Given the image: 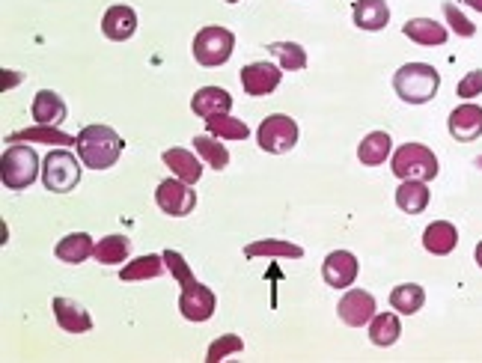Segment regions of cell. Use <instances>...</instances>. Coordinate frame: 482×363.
I'll return each mask as SVG.
<instances>
[{
  "label": "cell",
  "instance_id": "6da1fadb",
  "mask_svg": "<svg viewBox=\"0 0 482 363\" xmlns=\"http://www.w3.org/2000/svg\"><path fill=\"white\" fill-rule=\"evenodd\" d=\"M78 156L89 170H107L114 167L123 156V138L116 134L111 125H87L78 134Z\"/></svg>",
  "mask_w": 482,
  "mask_h": 363
},
{
  "label": "cell",
  "instance_id": "7a4b0ae2",
  "mask_svg": "<svg viewBox=\"0 0 482 363\" xmlns=\"http://www.w3.org/2000/svg\"><path fill=\"white\" fill-rule=\"evenodd\" d=\"M441 75L438 69L429 63H408L393 75V89L396 96L408 105H426L438 96Z\"/></svg>",
  "mask_w": 482,
  "mask_h": 363
},
{
  "label": "cell",
  "instance_id": "3957f363",
  "mask_svg": "<svg viewBox=\"0 0 482 363\" xmlns=\"http://www.w3.org/2000/svg\"><path fill=\"white\" fill-rule=\"evenodd\" d=\"M390 170H393L396 179H417V182H432L438 179V156L423 147V143H405L393 152L390 158Z\"/></svg>",
  "mask_w": 482,
  "mask_h": 363
},
{
  "label": "cell",
  "instance_id": "277c9868",
  "mask_svg": "<svg viewBox=\"0 0 482 363\" xmlns=\"http://www.w3.org/2000/svg\"><path fill=\"white\" fill-rule=\"evenodd\" d=\"M36 176H39V156L33 147L24 143H9L4 158H0V179L9 190H24L30 188Z\"/></svg>",
  "mask_w": 482,
  "mask_h": 363
},
{
  "label": "cell",
  "instance_id": "5b68a950",
  "mask_svg": "<svg viewBox=\"0 0 482 363\" xmlns=\"http://www.w3.org/2000/svg\"><path fill=\"white\" fill-rule=\"evenodd\" d=\"M233 48H235V36L233 30H226V27L212 24V27H203V30L194 36V60L206 69L224 66V63L233 57Z\"/></svg>",
  "mask_w": 482,
  "mask_h": 363
},
{
  "label": "cell",
  "instance_id": "8992f818",
  "mask_svg": "<svg viewBox=\"0 0 482 363\" xmlns=\"http://www.w3.org/2000/svg\"><path fill=\"white\" fill-rule=\"evenodd\" d=\"M80 165H84V161H78L66 147L48 152L42 161L45 188L54 190V194H69V190L80 182Z\"/></svg>",
  "mask_w": 482,
  "mask_h": 363
},
{
  "label": "cell",
  "instance_id": "52a82bcc",
  "mask_svg": "<svg viewBox=\"0 0 482 363\" xmlns=\"http://www.w3.org/2000/svg\"><path fill=\"white\" fill-rule=\"evenodd\" d=\"M257 140L259 147L271 152V156H283V152L295 149L298 143V122L292 116L286 114H275V116H266L257 131Z\"/></svg>",
  "mask_w": 482,
  "mask_h": 363
},
{
  "label": "cell",
  "instance_id": "ba28073f",
  "mask_svg": "<svg viewBox=\"0 0 482 363\" xmlns=\"http://www.w3.org/2000/svg\"><path fill=\"white\" fill-rule=\"evenodd\" d=\"M156 203L164 215H170V217H185L194 212V206H197V194H194V188L188 185V182H182V179H164L161 185L156 188Z\"/></svg>",
  "mask_w": 482,
  "mask_h": 363
},
{
  "label": "cell",
  "instance_id": "9c48e42d",
  "mask_svg": "<svg viewBox=\"0 0 482 363\" xmlns=\"http://www.w3.org/2000/svg\"><path fill=\"white\" fill-rule=\"evenodd\" d=\"M217 298L208 286H203L199 280H188L182 283V295H179V313L185 316L188 322H206L215 316Z\"/></svg>",
  "mask_w": 482,
  "mask_h": 363
},
{
  "label": "cell",
  "instance_id": "30bf717a",
  "mask_svg": "<svg viewBox=\"0 0 482 363\" xmlns=\"http://www.w3.org/2000/svg\"><path fill=\"white\" fill-rule=\"evenodd\" d=\"M336 313H340V319L349 325V328H363V325L372 322V316H376V298H372L367 289H351V292H345L342 301L336 304Z\"/></svg>",
  "mask_w": 482,
  "mask_h": 363
},
{
  "label": "cell",
  "instance_id": "8fae6325",
  "mask_svg": "<svg viewBox=\"0 0 482 363\" xmlns=\"http://www.w3.org/2000/svg\"><path fill=\"white\" fill-rule=\"evenodd\" d=\"M358 257L349 250H334L331 257L325 259V266H322V277H325V283L331 286V289H349L354 280H358Z\"/></svg>",
  "mask_w": 482,
  "mask_h": 363
},
{
  "label": "cell",
  "instance_id": "7c38bea8",
  "mask_svg": "<svg viewBox=\"0 0 482 363\" xmlns=\"http://www.w3.org/2000/svg\"><path fill=\"white\" fill-rule=\"evenodd\" d=\"M280 78L283 72L280 66H271V63H250V66L241 69V87L248 96H268L280 87Z\"/></svg>",
  "mask_w": 482,
  "mask_h": 363
},
{
  "label": "cell",
  "instance_id": "4fadbf2b",
  "mask_svg": "<svg viewBox=\"0 0 482 363\" xmlns=\"http://www.w3.org/2000/svg\"><path fill=\"white\" fill-rule=\"evenodd\" d=\"M134 30H138V15H134V9L125 6V4L111 6V9L105 13V18H102V33H105L111 42L131 39Z\"/></svg>",
  "mask_w": 482,
  "mask_h": 363
},
{
  "label": "cell",
  "instance_id": "5bb4252c",
  "mask_svg": "<svg viewBox=\"0 0 482 363\" xmlns=\"http://www.w3.org/2000/svg\"><path fill=\"white\" fill-rule=\"evenodd\" d=\"M450 134L459 143H470L482 134V107L479 105H459L450 114Z\"/></svg>",
  "mask_w": 482,
  "mask_h": 363
},
{
  "label": "cell",
  "instance_id": "9a60e30c",
  "mask_svg": "<svg viewBox=\"0 0 482 363\" xmlns=\"http://www.w3.org/2000/svg\"><path fill=\"white\" fill-rule=\"evenodd\" d=\"M54 319L66 333H87L93 331V319L80 304L69 301V298H54Z\"/></svg>",
  "mask_w": 482,
  "mask_h": 363
},
{
  "label": "cell",
  "instance_id": "2e32d148",
  "mask_svg": "<svg viewBox=\"0 0 482 363\" xmlns=\"http://www.w3.org/2000/svg\"><path fill=\"white\" fill-rule=\"evenodd\" d=\"M190 111H194L197 116H203V120L217 116V114H230L233 111V96L221 87H203V89H197L194 98H190Z\"/></svg>",
  "mask_w": 482,
  "mask_h": 363
},
{
  "label": "cell",
  "instance_id": "e0dca14e",
  "mask_svg": "<svg viewBox=\"0 0 482 363\" xmlns=\"http://www.w3.org/2000/svg\"><path fill=\"white\" fill-rule=\"evenodd\" d=\"M351 15H354V24L360 27V30H385L390 24V6L385 0H354L351 6Z\"/></svg>",
  "mask_w": 482,
  "mask_h": 363
},
{
  "label": "cell",
  "instance_id": "ac0fdd59",
  "mask_svg": "<svg viewBox=\"0 0 482 363\" xmlns=\"http://www.w3.org/2000/svg\"><path fill=\"white\" fill-rule=\"evenodd\" d=\"M456 244H459V230L450 221H435L426 226L423 248L435 253V257H447V253L456 250Z\"/></svg>",
  "mask_w": 482,
  "mask_h": 363
},
{
  "label": "cell",
  "instance_id": "d6986e66",
  "mask_svg": "<svg viewBox=\"0 0 482 363\" xmlns=\"http://www.w3.org/2000/svg\"><path fill=\"white\" fill-rule=\"evenodd\" d=\"M66 120V102L51 93V89H39L33 98V122L36 125H60Z\"/></svg>",
  "mask_w": 482,
  "mask_h": 363
},
{
  "label": "cell",
  "instance_id": "ffe728a7",
  "mask_svg": "<svg viewBox=\"0 0 482 363\" xmlns=\"http://www.w3.org/2000/svg\"><path fill=\"white\" fill-rule=\"evenodd\" d=\"M199 161H203V158H197L194 152L179 149V147L164 152V165L176 173V179L188 182V185H197L199 176H203V165H199Z\"/></svg>",
  "mask_w": 482,
  "mask_h": 363
},
{
  "label": "cell",
  "instance_id": "44dd1931",
  "mask_svg": "<svg viewBox=\"0 0 482 363\" xmlns=\"http://www.w3.org/2000/svg\"><path fill=\"white\" fill-rule=\"evenodd\" d=\"M429 185L426 182H417V179H405L402 185L396 188V206L402 208L408 215H420L426 212V206H429Z\"/></svg>",
  "mask_w": 482,
  "mask_h": 363
},
{
  "label": "cell",
  "instance_id": "7402d4cb",
  "mask_svg": "<svg viewBox=\"0 0 482 363\" xmlns=\"http://www.w3.org/2000/svg\"><path fill=\"white\" fill-rule=\"evenodd\" d=\"M402 33L417 45H444L450 36L447 27L432 21V18H411V21H405Z\"/></svg>",
  "mask_w": 482,
  "mask_h": 363
},
{
  "label": "cell",
  "instance_id": "603a6c76",
  "mask_svg": "<svg viewBox=\"0 0 482 363\" xmlns=\"http://www.w3.org/2000/svg\"><path fill=\"white\" fill-rule=\"evenodd\" d=\"M51 143V147H72V143H78V138H72V134L60 131L57 125H33V129H21L15 134H9V143Z\"/></svg>",
  "mask_w": 482,
  "mask_h": 363
},
{
  "label": "cell",
  "instance_id": "cb8c5ba5",
  "mask_svg": "<svg viewBox=\"0 0 482 363\" xmlns=\"http://www.w3.org/2000/svg\"><path fill=\"white\" fill-rule=\"evenodd\" d=\"M390 149H393V140H390V134L387 131H372V134H367V138L360 140L358 158H360V165L378 167V165H385V161L390 158Z\"/></svg>",
  "mask_w": 482,
  "mask_h": 363
},
{
  "label": "cell",
  "instance_id": "d4e9b609",
  "mask_svg": "<svg viewBox=\"0 0 482 363\" xmlns=\"http://www.w3.org/2000/svg\"><path fill=\"white\" fill-rule=\"evenodd\" d=\"M54 253H57V259L69 262V266H80V262H87L96 253V241L87 232H72L57 244Z\"/></svg>",
  "mask_w": 482,
  "mask_h": 363
},
{
  "label": "cell",
  "instance_id": "484cf974",
  "mask_svg": "<svg viewBox=\"0 0 482 363\" xmlns=\"http://www.w3.org/2000/svg\"><path fill=\"white\" fill-rule=\"evenodd\" d=\"M244 257L248 259H259V257H271V259H301L304 248H298L292 241H277V239H266V241H253L244 248Z\"/></svg>",
  "mask_w": 482,
  "mask_h": 363
},
{
  "label": "cell",
  "instance_id": "4316f807",
  "mask_svg": "<svg viewBox=\"0 0 482 363\" xmlns=\"http://www.w3.org/2000/svg\"><path fill=\"white\" fill-rule=\"evenodd\" d=\"M164 268H167V262H164V253L156 257V253H149V257H138L134 262H129L123 271H120V280L125 283H138V280H156L164 274Z\"/></svg>",
  "mask_w": 482,
  "mask_h": 363
},
{
  "label": "cell",
  "instance_id": "83f0119b",
  "mask_svg": "<svg viewBox=\"0 0 482 363\" xmlns=\"http://www.w3.org/2000/svg\"><path fill=\"white\" fill-rule=\"evenodd\" d=\"M399 333H402V325H399V316L393 313H376L369 322V340L376 342V346L387 349L393 346L399 340Z\"/></svg>",
  "mask_w": 482,
  "mask_h": 363
},
{
  "label": "cell",
  "instance_id": "f1b7e54d",
  "mask_svg": "<svg viewBox=\"0 0 482 363\" xmlns=\"http://www.w3.org/2000/svg\"><path fill=\"white\" fill-rule=\"evenodd\" d=\"M206 131L212 138H224V140H248L250 138V129L244 125L241 120H235L230 114H217V116H208L206 120Z\"/></svg>",
  "mask_w": 482,
  "mask_h": 363
},
{
  "label": "cell",
  "instance_id": "f546056e",
  "mask_svg": "<svg viewBox=\"0 0 482 363\" xmlns=\"http://www.w3.org/2000/svg\"><path fill=\"white\" fill-rule=\"evenodd\" d=\"M423 304H426V292H423V286H417V283H402L390 292V307L402 316H414Z\"/></svg>",
  "mask_w": 482,
  "mask_h": 363
},
{
  "label": "cell",
  "instance_id": "4dcf8cb0",
  "mask_svg": "<svg viewBox=\"0 0 482 363\" xmlns=\"http://www.w3.org/2000/svg\"><path fill=\"white\" fill-rule=\"evenodd\" d=\"M129 250H131V241L125 239V235H105V239L96 244L93 257L102 262V266H120V262H125V257H129Z\"/></svg>",
  "mask_w": 482,
  "mask_h": 363
},
{
  "label": "cell",
  "instance_id": "1f68e13d",
  "mask_svg": "<svg viewBox=\"0 0 482 363\" xmlns=\"http://www.w3.org/2000/svg\"><path fill=\"white\" fill-rule=\"evenodd\" d=\"M194 149H197V156L206 161L208 167L212 170H224L226 165H230V152L224 149V143L217 140V138H212V134H208V138H194Z\"/></svg>",
  "mask_w": 482,
  "mask_h": 363
},
{
  "label": "cell",
  "instance_id": "d6a6232c",
  "mask_svg": "<svg viewBox=\"0 0 482 363\" xmlns=\"http://www.w3.org/2000/svg\"><path fill=\"white\" fill-rule=\"evenodd\" d=\"M268 51L280 60V69L298 72L307 66V51L298 42H271Z\"/></svg>",
  "mask_w": 482,
  "mask_h": 363
},
{
  "label": "cell",
  "instance_id": "836d02e7",
  "mask_svg": "<svg viewBox=\"0 0 482 363\" xmlns=\"http://www.w3.org/2000/svg\"><path fill=\"white\" fill-rule=\"evenodd\" d=\"M241 349H244V342L235 337V333H226V337L215 340L212 346H208L206 360H208V363H217V360H224V358H230V355H239Z\"/></svg>",
  "mask_w": 482,
  "mask_h": 363
},
{
  "label": "cell",
  "instance_id": "e575fe53",
  "mask_svg": "<svg viewBox=\"0 0 482 363\" xmlns=\"http://www.w3.org/2000/svg\"><path fill=\"white\" fill-rule=\"evenodd\" d=\"M444 15H447V21H450V27L456 30L459 36H465V39H470V36L477 33V27H474V21L461 13V9L456 6V4H444Z\"/></svg>",
  "mask_w": 482,
  "mask_h": 363
},
{
  "label": "cell",
  "instance_id": "d590c367",
  "mask_svg": "<svg viewBox=\"0 0 482 363\" xmlns=\"http://www.w3.org/2000/svg\"><path fill=\"white\" fill-rule=\"evenodd\" d=\"M456 93H459V98H477L482 93V69L468 72V75L459 80Z\"/></svg>",
  "mask_w": 482,
  "mask_h": 363
},
{
  "label": "cell",
  "instance_id": "8d00e7d4",
  "mask_svg": "<svg viewBox=\"0 0 482 363\" xmlns=\"http://www.w3.org/2000/svg\"><path fill=\"white\" fill-rule=\"evenodd\" d=\"M474 257H477V266L482 268V241L477 244V253H474Z\"/></svg>",
  "mask_w": 482,
  "mask_h": 363
},
{
  "label": "cell",
  "instance_id": "74e56055",
  "mask_svg": "<svg viewBox=\"0 0 482 363\" xmlns=\"http://www.w3.org/2000/svg\"><path fill=\"white\" fill-rule=\"evenodd\" d=\"M468 6H474L477 13H482V0H468Z\"/></svg>",
  "mask_w": 482,
  "mask_h": 363
},
{
  "label": "cell",
  "instance_id": "f35d334b",
  "mask_svg": "<svg viewBox=\"0 0 482 363\" xmlns=\"http://www.w3.org/2000/svg\"><path fill=\"white\" fill-rule=\"evenodd\" d=\"M477 167H482V156H479V158H477Z\"/></svg>",
  "mask_w": 482,
  "mask_h": 363
},
{
  "label": "cell",
  "instance_id": "ab89813d",
  "mask_svg": "<svg viewBox=\"0 0 482 363\" xmlns=\"http://www.w3.org/2000/svg\"><path fill=\"white\" fill-rule=\"evenodd\" d=\"M226 4H239V0H226Z\"/></svg>",
  "mask_w": 482,
  "mask_h": 363
}]
</instances>
